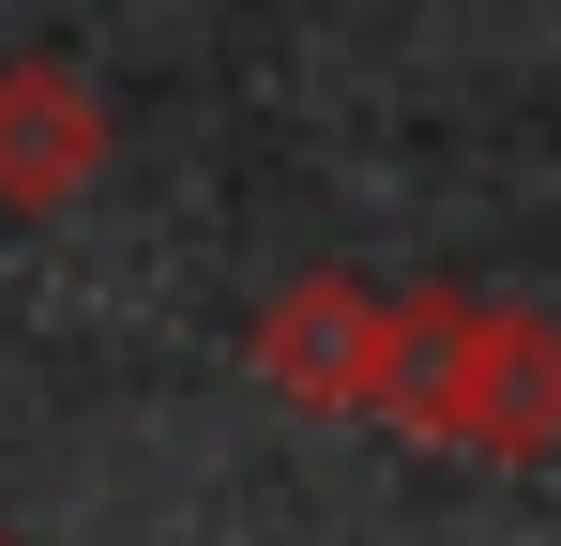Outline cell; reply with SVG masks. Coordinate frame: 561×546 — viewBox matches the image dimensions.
<instances>
[{"label":"cell","mask_w":561,"mask_h":546,"mask_svg":"<svg viewBox=\"0 0 561 546\" xmlns=\"http://www.w3.org/2000/svg\"><path fill=\"white\" fill-rule=\"evenodd\" d=\"M394 425L470 441V455H561V334L516 319V304H410Z\"/></svg>","instance_id":"cell-1"},{"label":"cell","mask_w":561,"mask_h":546,"mask_svg":"<svg viewBox=\"0 0 561 546\" xmlns=\"http://www.w3.org/2000/svg\"><path fill=\"white\" fill-rule=\"evenodd\" d=\"M259 379H274L288 410H394L410 304H379L350 273H304V288H274V319H259Z\"/></svg>","instance_id":"cell-2"},{"label":"cell","mask_w":561,"mask_h":546,"mask_svg":"<svg viewBox=\"0 0 561 546\" xmlns=\"http://www.w3.org/2000/svg\"><path fill=\"white\" fill-rule=\"evenodd\" d=\"M106 168V106L61 61H0V213H61Z\"/></svg>","instance_id":"cell-3"},{"label":"cell","mask_w":561,"mask_h":546,"mask_svg":"<svg viewBox=\"0 0 561 546\" xmlns=\"http://www.w3.org/2000/svg\"><path fill=\"white\" fill-rule=\"evenodd\" d=\"M0 546H15V532H0Z\"/></svg>","instance_id":"cell-4"}]
</instances>
